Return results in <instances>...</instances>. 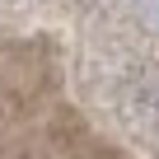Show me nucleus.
<instances>
[]
</instances>
